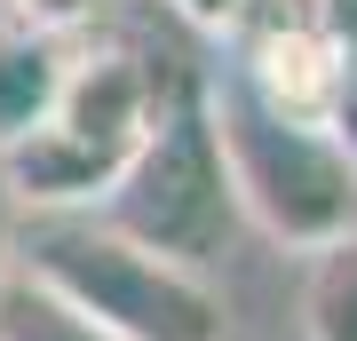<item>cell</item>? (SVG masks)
I'll list each match as a JSON object with an SVG mask.
<instances>
[{
  "instance_id": "obj_1",
  "label": "cell",
  "mask_w": 357,
  "mask_h": 341,
  "mask_svg": "<svg viewBox=\"0 0 357 341\" xmlns=\"http://www.w3.org/2000/svg\"><path fill=\"white\" fill-rule=\"evenodd\" d=\"M16 270L72 302L103 341H222V294L206 270L135 246L103 215H16Z\"/></svg>"
},
{
  "instance_id": "obj_10",
  "label": "cell",
  "mask_w": 357,
  "mask_h": 341,
  "mask_svg": "<svg viewBox=\"0 0 357 341\" xmlns=\"http://www.w3.org/2000/svg\"><path fill=\"white\" fill-rule=\"evenodd\" d=\"M326 127H333V143H342V159L357 167V56H349V72H342V96H333Z\"/></svg>"
},
{
  "instance_id": "obj_5",
  "label": "cell",
  "mask_w": 357,
  "mask_h": 341,
  "mask_svg": "<svg viewBox=\"0 0 357 341\" xmlns=\"http://www.w3.org/2000/svg\"><path fill=\"white\" fill-rule=\"evenodd\" d=\"M342 72H349V48L318 16H262L246 32V72L238 79L294 119H326L333 96H342Z\"/></svg>"
},
{
  "instance_id": "obj_12",
  "label": "cell",
  "mask_w": 357,
  "mask_h": 341,
  "mask_svg": "<svg viewBox=\"0 0 357 341\" xmlns=\"http://www.w3.org/2000/svg\"><path fill=\"white\" fill-rule=\"evenodd\" d=\"M310 16H318V24H326V32H333V40H342V48L357 56V0H318Z\"/></svg>"
},
{
  "instance_id": "obj_8",
  "label": "cell",
  "mask_w": 357,
  "mask_h": 341,
  "mask_svg": "<svg viewBox=\"0 0 357 341\" xmlns=\"http://www.w3.org/2000/svg\"><path fill=\"white\" fill-rule=\"evenodd\" d=\"M0 341H103L72 302H56L32 270H0Z\"/></svg>"
},
{
  "instance_id": "obj_9",
  "label": "cell",
  "mask_w": 357,
  "mask_h": 341,
  "mask_svg": "<svg viewBox=\"0 0 357 341\" xmlns=\"http://www.w3.org/2000/svg\"><path fill=\"white\" fill-rule=\"evenodd\" d=\"M96 8H103V0H8V16H16V24L56 32V40H72L79 24H96Z\"/></svg>"
},
{
  "instance_id": "obj_2",
  "label": "cell",
  "mask_w": 357,
  "mask_h": 341,
  "mask_svg": "<svg viewBox=\"0 0 357 341\" xmlns=\"http://www.w3.org/2000/svg\"><path fill=\"white\" fill-rule=\"evenodd\" d=\"M199 112L215 127L238 222H255L262 238H278L294 254L357 230V167L342 159V143H333L326 119H294L278 103H262L238 72L206 79Z\"/></svg>"
},
{
  "instance_id": "obj_11",
  "label": "cell",
  "mask_w": 357,
  "mask_h": 341,
  "mask_svg": "<svg viewBox=\"0 0 357 341\" xmlns=\"http://www.w3.org/2000/svg\"><path fill=\"white\" fill-rule=\"evenodd\" d=\"M167 8L191 24H246V0H167Z\"/></svg>"
},
{
  "instance_id": "obj_3",
  "label": "cell",
  "mask_w": 357,
  "mask_h": 341,
  "mask_svg": "<svg viewBox=\"0 0 357 341\" xmlns=\"http://www.w3.org/2000/svg\"><path fill=\"white\" fill-rule=\"evenodd\" d=\"M88 215H103L112 230H128L135 246L167 254V262H191V270H206L238 238V199H230L215 127L199 112V88L159 103V119L143 127V143L128 151V167L112 175V190Z\"/></svg>"
},
{
  "instance_id": "obj_13",
  "label": "cell",
  "mask_w": 357,
  "mask_h": 341,
  "mask_svg": "<svg viewBox=\"0 0 357 341\" xmlns=\"http://www.w3.org/2000/svg\"><path fill=\"white\" fill-rule=\"evenodd\" d=\"M16 254V199H8V175H0V270H8Z\"/></svg>"
},
{
  "instance_id": "obj_4",
  "label": "cell",
  "mask_w": 357,
  "mask_h": 341,
  "mask_svg": "<svg viewBox=\"0 0 357 341\" xmlns=\"http://www.w3.org/2000/svg\"><path fill=\"white\" fill-rule=\"evenodd\" d=\"M151 119H159V72L128 40H79L64 56V88H56L40 127L56 143H72L79 159H96L103 175H119Z\"/></svg>"
},
{
  "instance_id": "obj_6",
  "label": "cell",
  "mask_w": 357,
  "mask_h": 341,
  "mask_svg": "<svg viewBox=\"0 0 357 341\" xmlns=\"http://www.w3.org/2000/svg\"><path fill=\"white\" fill-rule=\"evenodd\" d=\"M64 56H72V40L32 32V24H16V16H0V151H8V143H24L32 127L48 119L56 88H64Z\"/></svg>"
},
{
  "instance_id": "obj_7",
  "label": "cell",
  "mask_w": 357,
  "mask_h": 341,
  "mask_svg": "<svg viewBox=\"0 0 357 341\" xmlns=\"http://www.w3.org/2000/svg\"><path fill=\"white\" fill-rule=\"evenodd\" d=\"M302 333L310 341H357V230L302 254Z\"/></svg>"
}]
</instances>
